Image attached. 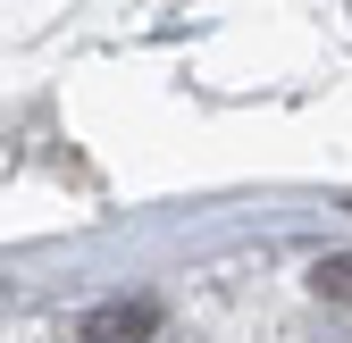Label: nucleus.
<instances>
[{"instance_id":"obj_1","label":"nucleus","mask_w":352,"mask_h":343,"mask_svg":"<svg viewBox=\"0 0 352 343\" xmlns=\"http://www.w3.org/2000/svg\"><path fill=\"white\" fill-rule=\"evenodd\" d=\"M160 335V302H101L76 318V343H151Z\"/></svg>"},{"instance_id":"obj_2","label":"nucleus","mask_w":352,"mask_h":343,"mask_svg":"<svg viewBox=\"0 0 352 343\" xmlns=\"http://www.w3.org/2000/svg\"><path fill=\"white\" fill-rule=\"evenodd\" d=\"M311 293H319V302H344V310H352V251H327V260L311 268Z\"/></svg>"}]
</instances>
